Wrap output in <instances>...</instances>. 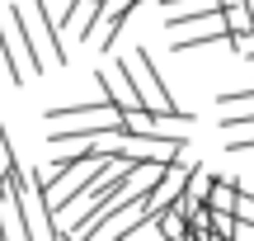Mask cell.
<instances>
[{
  "mask_svg": "<svg viewBox=\"0 0 254 241\" xmlns=\"http://www.w3.org/2000/svg\"><path fill=\"white\" fill-rule=\"evenodd\" d=\"M189 175H193V161H189V156L160 170L155 189H151V194L141 199V204H146V213H151V223H155V213H165L170 204H179V199H184V189H189Z\"/></svg>",
  "mask_w": 254,
  "mask_h": 241,
  "instance_id": "obj_2",
  "label": "cell"
},
{
  "mask_svg": "<svg viewBox=\"0 0 254 241\" xmlns=\"http://www.w3.org/2000/svg\"><path fill=\"white\" fill-rule=\"evenodd\" d=\"M155 241H160V237H155Z\"/></svg>",
  "mask_w": 254,
  "mask_h": 241,
  "instance_id": "obj_12",
  "label": "cell"
},
{
  "mask_svg": "<svg viewBox=\"0 0 254 241\" xmlns=\"http://www.w3.org/2000/svg\"><path fill=\"white\" fill-rule=\"evenodd\" d=\"M5 24H9V38H14L19 57H24V71H28V76L47 71V66H43V52L33 47V28H28V14H24L19 5H9V9H5Z\"/></svg>",
  "mask_w": 254,
  "mask_h": 241,
  "instance_id": "obj_4",
  "label": "cell"
},
{
  "mask_svg": "<svg viewBox=\"0 0 254 241\" xmlns=\"http://www.w3.org/2000/svg\"><path fill=\"white\" fill-rule=\"evenodd\" d=\"M94 81H99V90H104V104H113V109H118L123 119L141 109V95H136L132 76L123 71V62H113V66H99V71H94Z\"/></svg>",
  "mask_w": 254,
  "mask_h": 241,
  "instance_id": "obj_3",
  "label": "cell"
},
{
  "mask_svg": "<svg viewBox=\"0 0 254 241\" xmlns=\"http://www.w3.org/2000/svg\"><path fill=\"white\" fill-rule=\"evenodd\" d=\"M0 57H5V71H9V81H14V85H24V81H28V71H24V57H19L14 38H9V24H5V14H0Z\"/></svg>",
  "mask_w": 254,
  "mask_h": 241,
  "instance_id": "obj_7",
  "label": "cell"
},
{
  "mask_svg": "<svg viewBox=\"0 0 254 241\" xmlns=\"http://www.w3.org/2000/svg\"><path fill=\"white\" fill-rule=\"evenodd\" d=\"M236 199H240V180L212 175V194H207V208H212V213H236Z\"/></svg>",
  "mask_w": 254,
  "mask_h": 241,
  "instance_id": "obj_6",
  "label": "cell"
},
{
  "mask_svg": "<svg viewBox=\"0 0 254 241\" xmlns=\"http://www.w3.org/2000/svg\"><path fill=\"white\" fill-rule=\"evenodd\" d=\"M207 213H212V208H207ZM212 237H236V213H212Z\"/></svg>",
  "mask_w": 254,
  "mask_h": 241,
  "instance_id": "obj_10",
  "label": "cell"
},
{
  "mask_svg": "<svg viewBox=\"0 0 254 241\" xmlns=\"http://www.w3.org/2000/svg\"><path fill=\"white\" fill-rule=\"evenodd\" d=\"M155 237L160 241H189V218L179 213V208H165V213H155Z\"/></svg>",
  "mask_w": 254,
  "mask_h": 241,
  "instance_id": "obj_8",
  "label": "cell"
},
{
  "mask_svg": "<svg viewBox=\"0 0 254 241\" xmlns=\"http://www.w3.org/2000/svg\"><path fill=\"white\" fill-rule=\"evenodd\" d=\"M14 166H19V161H14V142H9V128L0 123V180H5Z\"/></svg>",
  "mask_w": 254,
  "mask_h": 241,
  "instance_id": "obj_9",
  "label": "cell"
},
{
  "mask_svg": "<svg viewBox=\"0 0 254 241\" xmlns=\"http://www.w3.org/2000/svg\"><path fill=\"white\" fill-rule=\"evenodd\" d=\"M123 71L132 76L136 95H141V109H151L155 119H165V123H184V128L193 123V114L184 109V104H174L170 85H165L160 66L151 62V52H146V47H132V57H123Z\"/></svg>",
  "mask_w": 254,
  "mask_h": 241,
  "instance_id": "obj_1",
  "label": "cell"
},
{
  "mask_svg": "<svg viewBox=\"0 0 254 241\" xmlns=\"http://www.w3.org/2000/svg\"><path fill=\"white\" fill-rule=\"evenodd\" d=\"M33 24L43 47L52 52V66H66V43H62V24L52 19V0H33Z\"/></svg>",
  "mask_w": 254,
  "mask_h": 241,
  "instance_id": "obj_5",
  "label": "cell"
},
{
  "mask_svg": "<svg viewBox=\"0 0 254 241\" xmlns=\"http://www.w3.org/2000/svg\"><path fill=\"white\" fill-rule=\"evenodd\" d=\"M99 5H104V0H99Z\"/></svg>",
  "mask_w": 254,
  "mask_h": 241,
  "instance_id": "obj_11",
  "label": "cell"
}]
</instances>
